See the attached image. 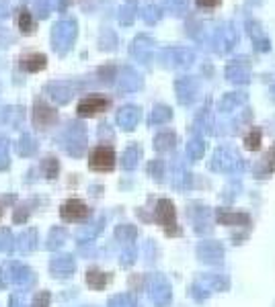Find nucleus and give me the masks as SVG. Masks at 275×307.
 I'll use <instances>...</instances> for the list:
<instances>
[{
  "instance_id": "nucleus-9",
  "label": "nucleus",
  "mask_w": 275,
  "mask_h": 307,
  "mask_svg": "<svg viewBox=\"0 0 275 307\" xmlns=\"http://www.w3.org/2000/svg\"><path fill=\"white\" fill-rule=\"evenodd\" d=\"M17 25H19V29H21V33H25V35H29V33H33V31H35L33 15L29 13L27 9H23V11L19 13V17H17Z\"/></svg>"
},
{
  "instance_id": "nucleus-3",
  "label": "nucleus",
  "mask_w": 275,
  "mask_h": 307,
  "mask_svg": "<svg viewBox=\"0 0 275 307\" xmlns=\"http://www.w3.org/2000/svg\"><path fill=\"white\" fill-rule=\"evenodd\" d=\"M76 35V25L74 21H60L53 25V31H51V41H53V47L62 53L64 47L68 49L72 39Z\"/></svg>"
},
{
  "instance_id": "nucleus-5",
  "label": "nucleus",
  "mask_w": 275,
  "mask_h": 307,
  "mask_svg": "<svg viewBox=\"0 0 275 307\" xmlns=\"http://www.w3.org/2000/svg\"><path fill=\"white\" fill-rule=\"evenodd\" d=\"M109 107H111V101L107 97H103V95H88V97H84L78 103L76 111H78L80 117H95L99 113H105Z\"/></svg>"
},
{
  "instance_id": "nucleus-12",
  "label": "nucleus",
  "mask_w": 275,
  "mask_h": 307,
  "mask_svg": "<svg viewBox=\"0 0 275 307\" xmlns=\"http://www.w3.org/2000/svg\"><path fill=\"white\" fill-rule=\"evenodd\" d=\"M43 170H45L47 178H53L56 172H58V162H56V158H45V160H43Z\"/></svg>"
},
{
  "instance_id": "nucleus-10",
  "label": "nucleus",
  "mask_w": 275,
  "mask_h": 307,
  "mask_svg": "<svg viewBox=\"0 0 275 307\" xmlns=\"http://www.w3.org/2000/svg\"><path fill=\"white\" fill-rule=\"evenodd\" d=\"M218 221H222L224 225H234V223H244L249 225V215H238V213H228V211H220L218 213Z\"/></svg>"
},
{
  "instance_id": "nucleus-1",
  "label": "nucleus",
  "mask_w": 275,
  "mask_h": 307,
  "mask_svg": "<svg viewBox=\"0 0 275 307\" xmlns=\"http://www.w3.org/2000/svg\"><path fill=\"white\" fill-rule=\"evenodd\" d=\"M154 217H156L158 225H162V229H164L167 236H179V234H181L179 223H177V211H175V205H173L169 199H160V201H158Z\"/></svg>"
},
{
  "instance_id": "nucleus-7",
  "label": "nucleus",
  "mask_w": 275,
  "mask_h": 307,
  "mask_svg": "<svg viewBox=\"0 0 275 307\" xmlns=\"http://www.w3.org/2000/svg\"><path fill=\"white\" fill-rule=\"evenodd\" d=\"M45 66H47V55L45 53H27L19 61V68L23 72H29V74L41 72V70H45Z\"/></svg>"
},
{
  "instance_id": "nucleus-16",
  "label": "nucleus",
  "mask_w": 275,
  "mask_h": 307,
  "mask_svg": "<svg viewBox=\"0 0 275 307\" xmlns=\"http://www.w3.org/2000/svg\"><path fill=\"white\" fill-rule=\"evenodd\" d=\"M0 217H3V207H0Z\"/></svg>"
},
{
  "instance_id": "nucleus-8",
  "label": "nucleus",
  "mask_w": 275,
  "mask_h": 307,
  "mask_svg": "<svg viewBox=\"0 0 275 307\" xmlns=\"http://www.w3.org/2000/svg\"><path fill=\"white\" fill-rule=\"evenodd\" d=\"M109 281H111V276H109L107 272L97 270V268H90V270L86 272V285H88L90 289H95V291L105 289V287L109 285Z\"/></svg>"
},
{
  "instance_id": "nucleus-11",
  "label": "nucleus",
  "mask_w": 275,
  "mask_h": 307,
  "mask_svg": "<svg viewBox=\"0 0 275 307\" xmlns=\"http://www.w3.org/2000/svg\"><path fill=\"white\" fill-rule=\"evenodd\" d=\"M244 145H247V149H251V151H257L261 147V131L253 129L247 137H244Z\"/></svg>"
},
{
  "instance_id": "nucleus-14",
  "label": "nucleus",
  "mask_w": 275,
  "mask_h": 307,
  "mask_svg": "<svg viewBox=\"0 0 275 307\" xmlns=\"http://www.w3.org/2000/svg\"><path fill=\"white\" fill-rule=\"evenodd\" d=\"M47 303H49V293H41L37 297V307H45Z\"/></svg>"
},
{
  "instance_id": "nucleus-4",
  "label": "nucleus",
  "mask_w": 275,
  "mask_h": 307,
  "mask_svg": "<svg viewBox=\"0 0 275 307\" xmlns=\"http://www.w3.org/2000/svg\"><path fill=\"white\" fill-rule=\"evenodd\" d=\"M88 215H90V209L80 199H68L60 205V217H62L64 221H70V223L82 221V219L88 217Z\"/></svg>"
},
{
  "instance_id": "nucleus-2",
  "label": "nucleus",
  "mask_w": 275,
  "mask_h": 307,
  "mask_svg": "<svg viewBox=\"0 0 275 307\" xmlns=\"http://www.w3.org/2000/svg\"><path fill=\"white\" fill-rule=\"evenodd\" d=\"M88 168L95 172H111L115 168V151L109 145H99L90 151Z\"/></svg>"
},
{
  "instance_id": "nucleus-13",
  "label": "nucleus",
  "mask_w": 275,
  "mask_h": 307,
  "mask_svg": "<svg viewBox=\"0 0 275 307\" xmlns=\"http://www.w3.org/2000/svg\"><path fill=\"white\" fill-rule=\"evenodd\" d=\"M197 5L199 7H205V9H213V7L220 5V0H197Z\"/></svg>"
},
{
  "instance_id": "nucleus-15",
  "label": "nucleus",
  "mask_w": 275,
  "mask_h": 307,
  "mask_svg": "<svg viewBox=\"0 0 275 307\" xmlns=\"http://www.w3.org/2000/svg\"><path fill=\"white\" fill-rule=\"evenodd\" d=\"M267 160H271L273 162V166H271V170H275V145H273V151L269 154V156H267Z\"/></svg>"
},
{
  "instance_id": "nucleus-6",
  "label": "nucleus",
  "mask_w": 275,
  "mask_h": 307,
  "mask_svg": "<svg viewBox=\"0 0 275 307\" xmlns=\"http://www.w3.org/2000/svg\"><path fill=\"white\" fill-rule=\"evenodd\" d=\"M31 119H33V125L37 129H47L49 125L58 121V111L53 107H49L47 103L43 101H37L33 105V111H31Z\"/></svg>"
}]
</instances>
